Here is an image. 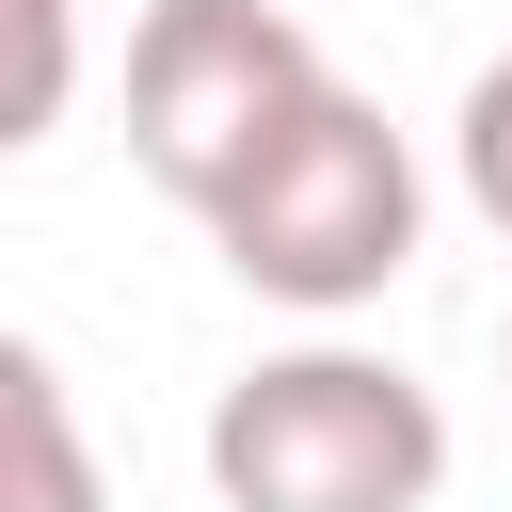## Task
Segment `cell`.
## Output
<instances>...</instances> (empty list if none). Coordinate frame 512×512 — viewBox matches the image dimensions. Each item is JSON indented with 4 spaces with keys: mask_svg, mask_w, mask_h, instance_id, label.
Wrapping results in <instances>:
<instances>
[{
    "mask_svg": "<svg viewBox=\"0 0 512 512\" xmlns=\"http://www.w3.org/2000/svg\"><path fill=\"white\" fill-rule=\"evenodd\" d=\"M416 224H432L416 144L384 128V96L320 80V96L240 160V192L208 208V256H224L256 304H288V320H352V304H384V288L416 272Z\"/></svg>",
    "mask_w": 512,
    "mask_h": 512,
    "instance_id": "6da1fadb",
    "label": "cell"
},
{
    "mask_svg": "<svg viewBox=\"0 0 512 512\" xmlns=\"http://www.w3.org/2000/svg\"><path fill=\"white\" fill-rule=\"evenodd\" d=\"M208 496L224 512H432L448 496V400L352 336L256 352L208 400Z\"/></svg>",
    "mask_w": 512,
    "mask_h": 512,
    "instance_id": "7a4b0ae2",
    "label": "cell"
},
{
    "mask_svg": "<svg viewBox=\"0 0 512 512\" xmlns=\"http://www.w3.org/2000/svg\"><path fill=\"white\" fill-rule=\"evenodd\" d=\"M336 64H320V32L288 16V0H144V32H128V160L208 224L224 192H240V160L320 96Z\"/></svg>",
    "mask_w": 512,
    "mask_h": 512,
    "instance_id": "3957f363",
    "label": "cell"
},
{
    "mask_svg": "<svg viewBox=\"0 0 512 512\" xmlns=\"http://www.w3.org/2000/svg\"><path fill=\"white\" fill-rule=\"evenodd\" d=\"M0 512H112L80 400H64V368H48L16 320H0Z\"/></svg>",
    "mask_w": 512,
    "mask_h": 512,
    "instance_id": "277c9868",
    "label": "cell"
},
{
    "mask_svg": "<svg viewBox=\"0 0 512 512\" xmlns=\"http://www.w3.org/2000/svg\"><path fill=\"white\" fill-rule=\"evenodd\" d=\"M80 112V0H0V160Z\"/></svg>",
    "mask_w": 512,
    "mask_h": 512,
    "instance_id": "5b68a950",
    "label": "cell"
},
{
    "mask_svg": "<svg viewBox=\"0 0 512 512\" xmlns=\"http://www.w3.org/2000/svg\"><path fill=\"white\" fill-rule=\"evenodd\" d=\"M448 176H464V208L512 240V48L464 80V112H448Z\"/></svg>",
    "mask_w": 512,
    "mask_h": 512,
    "instance_id": "8992f818",
    "label": "cell"
}]
</instances>
